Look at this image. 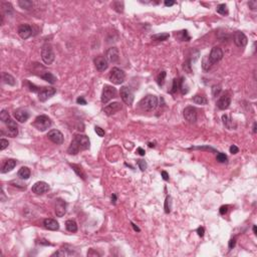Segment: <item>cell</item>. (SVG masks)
<instances>
[{"mask_svg":"<svg viewBox=\"0 0 257 257\" xmlns=\"http://www.w3.org/2000/svg\"><path fill=\"white\" fill-rule=\"evenodd\" d=\"M89 145V139L85 135H75L68 147L67 153L70 155H77L79 150H88Z\"/></svg>","mask_w":257,"mask_h":257,"instance_id":"cell-1","label":"cell"},{"mask_svg":"<svg viewBox=\"0 0 257 257\" xmlns=\"http://www.w3.org/2000/svg\"><path fill=\"white\" fill-rule=\"evenodd\" d=\"M139 106L145 111H153L158 107V97L153 95H148L141 100Z\"/></svg>","mask_w":257,"mask_h":257,"instance_id":"cell-2","label":"cell"},{"mask_svg":"<svg viewBox=\"0 0 257 257\" xmlns=\"http://www.w3.org/2000/svg\"><path fill=\"white\" fill-rule=\"evenodd\" d=\"M41 59L43 60V62L45 64H51L53 62L54 59H55V55H54L52 46L46 43L42 46L41 48Z\"/></svg>","mask_w":257,"mask_h":257,"instance_id":"cell-3","label":"cell"},{"mask_svg":"<svg viewBox=\"0 0 257 257\" xmlns=\"http://www.w3.org/2000/svg\"><path fill=\"white\" fill-rule=\"evenodd\" d=\"M108 78H110V81L113 82L114 85H121L125 81L126 74H125L124 70H122L121 68L114 67V68H111L110 75H108Z\"/></svg>","mask_w":257,"mask_h":257,"instance_id":"cell-4","label":"cell"},{"mask_svg":"<svg viewBox=\"0 0 257 257\" xmlns=\"http://www.w3.org/2000/svg\"><path fill=\"white\" fill-rule=\"evenodd\" d=\"M33 126L38 130V131L43 132V131H45V130H47L48 128H50V126H51V120H50L47 115H40L35 119Z\"/></svg>","mask_w":257,"mask_h":257,"instance_id":"cell-5","label":"cell"},{"mask_svg":"<svg viewBox=\"0 0 257 257\" xmlns=\"http://www.w3.org/2000/svg\"><path fill=\"white\" fill-rule=\"evenodd\" d=\"M115 95H117V89H115L113 85H104V89H103V93H102V103L103 104H107L108 103L111 99L115 97Z\"/></svg>","mask_w":257,"mask_h":257,"instance_id":"cell-6","label":"cell"},{"mask_svg":"<svg viewBox=\"0 0 257 257\" xmlns=\"http://www.w3.org/2000/svg\"><path fill=\"white\" fill-rule=\"evenodd\" d=\"M120 95L121 97L126 104L128 106H131L134 102V93L131 90V89L128 88V86H122V89L120 90Z\"/></svg>","mask_w":257,"mask_h":257,"instance_id":"cell-7","label":"cell"},{"mask_svg":"<svg viewBox=\"0 0 257 257\" xmlns=\"http://www.w3.org/2000/svg\"><path fill=\"white\" fill-rule=\"evenodd\" d=\"M208 57V60H209V62L210 64H214L216 62H218L219 60H221L223 59V51H222V49L218 47V46H215V47H213L211 49V52H210V54L207 56Z\"/></svg>","mask_w":257,"mask_h":257,"instance_id":"cell-8","label":"cell"},{"mask_svg":"<svg viewBox=\"0 0 257 257\" xmlns=\"http://www.w3.org/2000/svg\"><path fill=\"white\" fill-rule=\"evenodd\" d=\"M183 115L188 123L194 124L197 122V110L194 107H187L183 111Z\"/></svg>","mask_w":257,"mask_h":257,"instance_id":"cell-9","label":"cell"},{"mask_svg":"<svg viewBox=\"0 0 257 257\" xmlns=\"http://www.w3.org/2000/svg\"><path fill=\"white\" fill-rule=\"evenodd\" d=\"M56 93L55 89L53 88H41L38 92V99L40 102H45L49 97H51Z\"/></svg>","mask_w":257,"mask_h":257,"instance_id":"cell-10","label":"cell"},{"mask_svg":"<svg viewBox=\"0 0 257 257\" xmlns=\"http://www.w3.org/2000/svg\"><path fill=\"white\" fill-rule=\"evenodd\" d=\"M47 138L52 143L56 145H61L63 143V135L59 130H51L47 134Z\"/></svg>","mask_w":257,"mask_h":257,"instance_id":"cell-11","label":"cell"},{"mask_svg":"<svg viewBox=\"0 0 257 257\" xmlns=\"http://www.w3.org/2000/svg\"><path fill=\"white\" fill-rule=\"evenodd\" d=\"M49 190V186L47 183L40 181V182H36L31 188V191L36 195H42L46 193Z\"/></svg>","mask_w":257,"mask_h":257,"instance_id":"cell-12","label":"cell"},{"mask_svg":"<svg viewBox=\"0 0 257 257\" xmlns=\"http://www.w3.org/2000/svg\"><path fill=\"white\" fill-rule=\"evenodd\" d=\"M248 39L243 32L241 31H236L234 33V43L236 44L238 47H244L247 44Z\"/></svg>","mask_w":257,"mask_h":257,"instance_id":"cell-13","label":"cell"},{"mask_svg":"<svg viewBox=\"0 0 257 257\" xmlns=\"http://www.w3.org/2000/svg\"><path fill=\"white\" fill-rule=\"evenodd\" d=\"M230 104H231V96H229V93H223L219 97L218 102H217V107L220 110H227L229 108Z\"/></svg>","mask_w":257,"mask_h":257,"instance_id":"cell-14","label":"cell"},{"mask_svg":"<svg viewBox=\"0 0 257 257\" xmlns=\"http://www.w3.org/2000/svg\"><path fill=\"white\" fill-rule=\"evenodd\" d=\"M18 34L22 39H27L32 35V27L28 24H21L18 27Z\"/></svg>","mask_w":257,"mask_h":257,"instance_id":"cell-15","label":"cell"},{"mask_svg":"<svg viewBox=\"0 0 257 257\" xmlns=\"http://www.w3.org/2000/svg\"><path fill=\"white\" fill-rule=\"evenodd\" d=\"M106 59L110 62H117L120 59V53H119V49L117 47H111L107 50L106 53Z\"/></svg>","mask_w":257,"mask_h":257,"instance_id":"cell-16","label":"cell"},{"mask_svg":"<svg viewBox=\"0 0 257 257\" xmlns=\"http://www.w3.org/2000/svg\"><path fill=\"white\" fill-rule=\"evenodd\" d=\"M95 66L99 71H104L108 66V61L106 59V56H96L95 59Z\"/></svg>","mask_w":257,"mask_h":257,"instance_id":"cell-17","label":"cell"},{"mask_svg":"<svg viewBox=\"0 0 257 257\" xmlns=\"http://www.w3.org/2000/svg\"><path fill=\"white\" fill-rule=\"evenodd\" d=\"M122 108L123 107H122V104L120 103L115 102V103H111L110 104H108L107 107H104V114H106L107 115H114V114L117 113V111H121Z\"/></svg>","mask_w":257,"mask_h":257,"instance_id":"cell-18","label":"cell"},{"mask_svg":"<svg viewBox=\"0 0 257 257\" xmlns=\"http://www.w3.org/2000/svg\"><path fill=\"white\" fill-rule=\"evenodd\" d=\"M14 118L19 123H25L29 118V113L25 108H18L14 111Z\"/></svg>","mask_w":257,"mask_h":257,"instance_id":"cell-19","label":"cell"},{"mask_svg":"<svg viewBox=\"0 0 257 257\" xmlns=\"http://www.w3.org/2000/svg\"><path fill=\"white\" fill-rule=\"evenodd\" d=\"M66 213V203L62 199H57L55 202V214L57 217H62Z\"/></svg>","mask_w":257,"mask_h":257,"instance_id":"cell-20","label":"cell"},{"mask_svg":"<svg viewBox=\"0 0 257 257\" xmlns=\"http://www.w3.org/2000/svg\"><path fill=\"white\" fill-rule=\"evenodd\" d=\"M6 126H7V135L11 138H15L18 135V128H17L16 123L14 122L12 119H10V120L6 123Z\"/></svg>","mask_w":257,"mask_h":257,"instance_id":"cell-21","label":"cell"},{"mask_svg":"<svg viewBox=\"0 0 257 257\" xmlns=\"http://www.w3.org/2000/svg\"><path fill=\"white\" fill-rule=\"evenodd\" d=\"M43 225H44L46 229L51 230V231H56V230H59V222H57L56 220L50 219V218L45 219L44 221H43Z\"/></svg>","mask_w":257,"mask_h":257,"instance_id":"cell-22","label":"cell"},{"mask_svg":"<svg viewBox=\"0 0 257 257\" xmlns=\"http://www.w3.org/2000/svg\"><path fill=\"white\" fill-rule=\"evenodd\" d=\"M16 161L13 160V159H8V160H6L4 162V164L2 166V170H1V173H7V172H10L11 170L14 169V167L16 166Z\"/></svg>","mask_w":257,"mask_h":257,"instance_id":"cell-23","label":"cell"},{"mask_svg":"<svg viewBox=\"0 0 257 257\" xmlns=\"http://www.w3.org/2000/svg\"><path fill=\"white\" fill-rule=\"evenodd\" d=\"M17 176L19 177L21 180H27L30 177V170L27 167H22L17 173Z\"/></svg>","mask_w":257,"mask_h":257,"instance_id":"cell-24","label":"cell"},{"mask_svg":"<svg viewBox=\"0 0 257 257\" xmlns=\"http://www.w3.org/2000/svg\"><path fill=\"white\" fill-rule=\"evenodd\" d=\"M2 81L9 85H15V84H16L15 78H14L11 74H7V72H3L2 74Z\"/></svg>","mask_w":257,"mask_h":257,"instance_id":"cell-25","label":"cell"},{"mask_svg":"<svg viewBox=\"0 0 257 257\" xmlns=\"http://www.w3.org/2000/svg\"><path fill=\"white\" fill-rule=\"evenodd\" d=\"M41 78L43 79V81H47V82H49V84H51V85L55 84L56 81H57V78L54 77L51 72H47V71H45L44 74H41Z\"/></svg>","mask_w":257,"mask_h":257,"instance_id":"cell-26","label":"cell"},{"mask_svg":"<svg viewBox=\"0 0 257 257\" xmlns=\"http://www.w3.org/2000/svg\"><path fill=\"white\" fill-rule=\"evenodd\" d=\"M222 121H223V124L225 125V127L228 130H234L235 126L233 125V121L228 115H222Z\"/></svg>","mask_w":257,"mask_h":257,"instance_id":"cell-27","label":"cell"},{"mask_svg":"<svg viewBox=\"0 0 257 257\" xmlns=\"http://www.w3.org/2000/svg\"><path fill=\"white\" fill-rule=\"evenodd\" d=\"M66 227L68 232L74 233L77 231V224L75 221H74V220H67L66 222Z\"/></svg>","mask_w":257,"mask_h":257,"instance_id":"cell-28","label":"cell"},{"mask_svg":"<svg viewBox=\"0 0 257 257\" xmlns=\"http://www.w3.org/2000/svg\"><path fill=\"white\" fill-rule=\"evenodd\" d=\"M70 166H71V168L74 169V171L77 173V175L78 177H81V179L85 180V173L84 172V170H82V168L81 167V166L75 165V164H70Z\"/></svg>","mask_w":257,"mask_h":257,"instance_id":"cell-29","label":"cell"},{"mask_svg":"<svg viewBox=\"0 0 257 257\" xmlns=\"http://www.w3.org/2000/svg\"><path fill=\"white\" fill-rule=\"evenodd\" d=\"M74 254H75V253L72 250L66 249V248H61V249H59V251L53 253L52 256H70V255H74Z\"/></svg>","mask_w":257,"mask_h":257,"instance_id":"cell-30","label":"cell"},{"mask_svg":"<svg viewBox=\"0 0 257 257\" xmlns=\"http://www.w3.org/2000/svg\"><path fill=\"white\" fill-rule=\"evenodd\" d=\"M169 36H170L169 33H159V34L152 35V39L155 41H164V40H167Z\"/></svg>","mask_w":257,"mask_h":257,"instance_id":"cell-31","label":"cell"},{"mask_svg":"<svg viewBox=\"0 0 257 257\" xmlns=\"http://www.w3.org/2000/svg\"><path fill=\"white\" fill-rule=\"evenodd\" d=\"M193 102L196 104H207L208 100L204 96H200V95H196L193 97Z\"/></svg>","mask_w":257,"mask_h":257,"instance_id":"cell-32","label":"cell"},{"mask_svg":"<svg viewBox=\"0 0 257 257\" xmlns=\"http://www.w3.org/2000/svg\"><path fill=\"white\" fill-rule=\"evenodd\" d=\"M18 4H19L21 8L27 9V10L31 9V7H32V2L28 1V0H20V1H18Z\"/></svg>","mask_w":257,"mask_h":257,"instance_id":"cell-33","label":"cell"},{"mask_svg":"<svg viewBox=\"0 0 257 257\" xmlns=\"http://www.w3.org/2000/svg\"><path fill=\"white\" fill-rule=\"evenodd\" d=\"M10 119H11V118H10L8 111H7L6 110H2L1 113H0V120L2 121V123H5V124H6V123L8 122Z\"/></svg>","mask_w":257,"mask_h":257,"instance_id":"cell-34","label":"cell"},{"mask_svg":"<svg viewBox=\"0 0 257 257\" xmlns=\"http://www.w3.org/2000/svg\"><path fill=\"white\" fill-rule=\"evenodd\" d=\"M216 10L219 14H222V15H227L228 14V8H227L226 4H219L217 6Z\"/></svg>","mask_w":257,"mask_h":257,"instance_id":"cell-35","label":"cell"},{"mask_svg":"<svg viewBox=\"0 0 257 257\" xmlns=\"http://www.w3.org/2000/svg\"><path fill=\"white\" fill-rule=\"evenodd\" d=\"M2 8H3V10H4V12H5L6 14H8V15L13 12V7H12V5L10 4V3H8V2L2 3Z\"/></svg>","mask_w":257,"mask_h":257,"instance_id":"cell-36","label":"cell"},{"mask_svg":"<svg viewBox=\"0 0 257 257\" xmlns=\"http://www.w3.org/2000/svg\"><path fill=\"white\" fill-rule=\"evenodd\" d=\"M179 89H181V93H182V95H186V93H188V86L186 85V82L185 81H184V78L182 77L181 78V81H180V86H179Z\"/></svg>","mask_w":257,"mask_h":257,"instance_id":"cell-37","label":"cell"},{"mask_svg":"<svg viewBox=\"0 0 257 257\" xmlns=\"http://www.w3.org/2000/svg\"><path fill=\"white\" fill-rule=\"evenodd\" d=\"M165 77H166V71H161L160 74H159L158 77H157V82H158L159 85H164Z\"/></svg>","mask_w":257,"mask_h":257,"instance_id":"cell-38","label":"cell"},{"mask_svg":"<svg viewBox=\"0 0 257 257\" xmlns=\"http://www.w3.org/2000/svg\"><path fill=\"white\" fill-rule=\"evenodd\" d=\"M179 86H180V81L175 78L173 81V86H172V89L170 90V93H175L179 89Z\"/></svg>","mask_w":257,"mask_h":257,"instance_id":"cell-39","label":"cell"},{"mask_svg":"<svg viewBox=\"0 0 257 257\" xmlns=\"http://www.w3.org/2000/svg\"><path fill=\"white\" fill-rule=\"evenodd\" d=\"M171 203H172V198L167 197V199H166V201H165V212L166 213L171 212Z\"/></svg>","mask_w":257,"mask_h":257,"instance_id":"cell-40","label":"cell"},{"mask_svg":"<svg viewBox=\"0 0 257 257\" xmlns=\"http://www.w3.org/2000/svg\"><path fill=\"white\" fill-rule=\"evenodd\" d=\"M216 160L218 161L219 163H226L227 160H228V158H227V156L225 154H223V153H218L216 156Z\"/></svg>","mask_w":257,"mask_h":257,"instance_id":"cell-41","label":"cell"},{"mask_svg":"<svg viewBox=\"0 0 257 257\" xmlns=\"http://www.w3.org/2000/svg\"><path fill=\"white\" fill-rule=\"evenodd\" d=\"M183 68L184 70L187 71L188 74H191L192 72V66H191V59H187L183 64Z\"/></svg>","mask_w":257,"mask_h":257,"instance_id":"cell-42","label":"cell"},{"mask_svg":"<svg viewBox=\"0 0 257 257\" xmlns=\"http://www.w3.org/2000/svg\"><path fill=\"white\" fill-rule=\"evenodd\" d=\"M137 164H138V166H139V168L141 169V171L144 172L145 170L147 169V163L145 162L144 160H138Z\"/></svg>","mask_w":257,"mask_h":257,"instance_id":"cell-43","label":"cell"},{"mask_svg":"<svg viewBox=\"0 0 257 257\" xmlns=\"http://www.w3.org/2000/svg\"><path fill=\"white\" fill-rule=\"evenodd\" d=\"M221 92V86L220 85H214L212 88V95L214 96H217Z\"/></svg>","mask_w":257,"mask_h":257,"instance_id":"cell-44","label":"cell"},{"mask_svg":"<svg viewBox=\"0 0 257 257\" xmlns=\"http://www.w3.org/2000/svg\"><path fill=\"white\" fill-rule=\"evenodd\" d=\"M202 66H203L204 70H208L210 67H211V64H210L209 60H208V57H204L203 59V62H202Z\"/></svg>","mask_w":257,"mask_h":257,"instance_id":"cell-45","label":"cell"},{"mask_svg":"<svg viewBox=\"0 0 257 257\" xmlns=\"http://www.w3.org/2000/svg\"><path fill=\"white\" fill-rule=\"evenodd\" d=\"M8 145H9L8 141L5 139H1L0 140V150L3 151L4 149H6V148L8 147Z\"/></svg>","mask_w":257,"mask_h":257,"instance_id":"cell-46","label":"cell"},{"mask_svg":"<svg viewBox=\"0 0 257 257\" xmlns=\"http://www.w3.org/2000/svg\"><path fill=\"white\" fill-rule=\"evenodd\" d=\"M27 85H28V86H29V89L31 90V92L38 93L39 90H40V88H38V86H36L35 85L31 84V82H29V81H27Z\"/></svg>","mask_w":257,"mask_h":257,"instance_id":"cell-47","label":"cell"},{"mask_svg":"<svg viewBox=\"0 0 257 257\" xmlns=\"http://www.w3.org/2000/svg\"><path fill=\"white\" fill-rule=\"evenodd\" d=\"M228 205H223V206H221V207H220V209H219V212H220V214L221 215H225L226 213L228 212Z\"/></svg>","mask_w":257,"mask_h":257,"instance_id":"cell-48","label":"cell"},{"mask_svg":"<svg viewBox=\"0 0 257 257\" xmlns=\"http://www.w3.org/2000/svg\"><path fill=\"white\" fill-rule=\"evenodd\" d=\"M248 5H249V8L250 9L255 10L257 8V1L256 0H251V1L248 2Z\"/></svg>","mask_w":257,"mask_h":257,"instance_id":"cell-49","label":"cell"},{"mask_svg":"<svg viewBox=\"0 0 257 257\" xmlns=\"http://www.w3.org/2000/svg\"><path fill=\"white\" fill-rule=\"evenodd\" d=\"M95 131H96V133L100 137H104V130H103L102 128H100V127H96V128H95Z\"/></svg>","mask_w":257,"mask_h":257,"instance_id":"cell-50","label":"cell"},{"mask_svg":"<svg viewBox=\"0 0 257 257\" xmlns=\"http://www.w3.org/2000/svg\"><path fill=\"white\" fill-rule=\"evenodd\" d=\"M11 185L13 186H15V187H19V188H25V184H22V183H19L18 181H12L11 183Z\"/></svg>","mask_w":257,"mask_h":257,"instance_id":"cell-51","label":"cell"},{"mask_svg":"<svg viewBox=\"0 0 257 257\" xmlns=\"http://www.w3.org/2000/svg\"><path fill=\"white\" fill-rule=\"evenodd\" d=\"M230 153L231 154H237L238 152H239V149H238L237 146H235V145H232V146L230 147Z\"/></svg>","mask_w":257,"mask_h":257,"instance_id":"cell-52","label":"cell"},{"mask_svg":"<svg viewBox=\"0 0 257 257\" xmlns=\"http://www.w3.org/2000/svg\"><path fill=\"white\" fill-rule=\"evenodd\" d=\"M77 103L78 104H82V106H85V104H86V100L84 99V96H79V97H77Z\"/></svg>","mask_w":257,"mask_h":257,"instance_id":"cell-53","label":"cell"},{"mask_svg":"<svg viewBox=\"0 0 257 257\" xmlns=\"http://www.w3.org/2000/svg\"><path fill=\"white\" fill-rule=\"evenodd\" d=\"M197 233L200 237H203L204 236V233H205V229L204 227H199L197 229Z\"/></svg>","mask_w":257,"mask_h":257,"instance_id":"cell-54","label":"cell"},{"mask_svg":"<svg viewBox=\"0 0 257 257\" xmlns=\"http://www.w3.org/2000/svg\"><path fill=\"white\" fill-rule=\"evenodd\" d=\"M235 245H236V239H235V238L230 239V241H229V249H233L235 247Z\"/></svg>","mask_w":257,"mask_h":257,"instance_id":"cell-55","label":"cell"},{"mask_svg":"<svg viewBox=\"0 0 257 257\" xmlns=\"http://www.w3.org/2000/svg\"><path fill=\"white\" fill-rule=\"evenodd\" d=\"M161 175H162L163 179H164L165 181H169V175H168V173L166 172V171H162Z\"/></svg>","mask_w":257,"mask_h":257,"instance_id":"cell-56","label":"cell"},{"mask_svg":"<svg viewBox=\"0 0 257 257\" xmlns=\"http://www.w3.org/2000/svg\"><path fill=\"white\" fill-rule=\"evenodd\" d=\"M175 4V1H173V0H166L165 1V6H173Z\"/></svg>","mask_w":257,"mask_h":257,"instance_id":"cell-57","label":"cell"},{"mask_svg":"<svg viewBox=\"0 0 257 257\" xmlns=\"http://www.w3.org/2000/svg\"><path fill=\"white\" fill-rule=\"evenodd\" d=\"M137 153L141 155V156H145V154H146V152H145V150L143 149V148H138L137 149Z\"/></svg>","mask_w":257,"mask_h":257,"instance_id":"cell-58","label":"cell"},{"mask_svg":"<svg viewBox=\"0 0 257 257\" xmlns=\"http://www.w3.org/2000/svg\"><path fill=\"white\" fill-rule=\"evenodd\" d=\"M115 202H117V195L113 194V195H111V203H113V204L115 205Z\"/></svg>","mask_w":257,"mask_h":257,"instance_id":"cell-59","label":"cell"},{"mask_svg":"<svg viewBox=\"0 0 257 257\" xmlns=\"http://www.w3.org/2000/svg\"><path fill=\"white\" fill-rule=\"evenodd\" d=\"M131 224H132V226H133V228H134V230L137 231V232H140L141 230H140V228H139V227H138L137 225H135V224H134L133 222H132Z\"/></svg>","mask_w":257,"mask_h":257,"instance_id":"cell-60","label":"cell"},{"mask_svg":"<svg viewBox=\"0 0 257 257\" xmlns=\"http://www.w3.org/2000/svg\"><path fill=\"white\" fill-rule=\"evenodd\" d=\"M256 128H257V124L256 123H254V125H253V133H256Z\"/></svg>","mask_w":257,"mask_h":257,"instance_id":"cell-61","label":"cell"},{"mask_svg":"<svg viewBox=\"0 0 257 257\" xmlns=\"http://www.w3.org/2000/svg\"><path fill=\"white\" fill-rule=\"evenodd\" d=\"M253 232H254V234H257V228H256L255 225L253 226Z\"/></svg>","mask_w":257,"mask_h":257,"instance_id":"cell-62","label":"cell"},{"mask_svg":"<svg viewBox=\"0 0 257 257\" xmlns=\"http://www.w3.org/2000/svg\"><path fill=\"white\" fill-rule=\"evenodd\" d=\"M149 147H150V148H152V147L154 148V147H155V145H154V144H152V143H149Z\"/></svg>","mask_w":257,"mask_h":257,"instance_id":"cell-63","label":"cell"}]
</instances>
